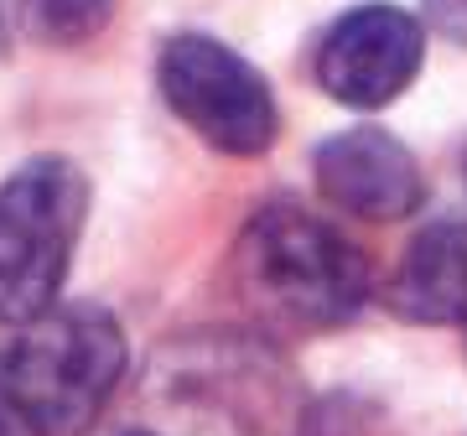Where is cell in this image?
<instances>
[{
	"label": "cell",
	"mask_w": 467,
	"mask_h": 436,
	"mask_svg": "<svg viewBox=\"0 0 467 436\" xmlns=\"http://www.w3.org/2000/svg\"><path fill=\"white\" fill-rule=\"evenodd\" d=\"M0 327H5V317H0ZM5 358H11V343H0V374H5Z\"/></svg>",
	"instance_id": "obj_10"
},
{
	"label": "cell",
	"mask_w": 467,
	"mask_h": 436,
	"mask_svg": "<svg viewBox=\"0 0 467 436\" xmlns=\"http://www.w3.org/2000/svg\"><path fill=\"white\" fill-rule=\"evenodd\" d=\"M239 281L285 327H343L368 302V260L306 208H265L239 239Z\"/></svg>",
	"instance_id": "obj_1"
},
{
	"label": "cell",
	"mask_w": 467,
	"mask_h": 436,
	"mask_svg": "<svg viewBox=\"0 0 467 436\" xmlns=\"http://www.w3.org/2000/svg\"><path fill=\"white\" fill-rule=\"evenodd\" d=\"M0 436H42L32 420H26V410L11 400V389L5 385H0Z\"/></svg>",
	"instance_id": "obj_9"
},
{
	"label": "cell",
	"mask_w": 467,
	"mask_h": 436,
	"mask_svg": "<svg viewBox=\"0 0 467 436\" xmlns=\"http://www.w3.org/2000/svg\"><path fill=\"white\" fill-rule=\"evenodd\" d=\"M125 374V333L104 306L57 302L21 322L0 385L42 436L88 431Z\"/></svg>",
	"instance_id": "obj_2"
},
{
	"label": "cell",
	"mask_w": 467,
	"mask_h": 436,
	"mask_svg": "<svg viewBox=\"0 0 467 436\" xmlns=\"http://www.w3.org/2000/svg\"><path fill=\"white\" fill-rule=\"evenodd\" d=\"M426 26L400 5H358L327 26L317 47V84L348 109H384L416 84Z\"/></svg>",
	"instance_id": "obj_5"
},
{
	"label": "cell",
	"mask_w": 467,
	"mask_h": 436,
	"mask_svg": "<svg viewBox=\"0 0 467 436\" xmlns=\"http://www.w3.org/2000/svg\"><path fill=\"white\" fill-rule=\"evenodd\" d=\"M462 333H467V317H462Z\"/></svg>",
	"instance_id": "obj_12"
},
{
	"label": "cell",
	"mask_w": 467,
	"mask_h": 436,
	"mask_svg": "<svg viewBox=\"0 0 467 436\" xmlns=\"http://www.w3.org/2000/svg\"><path fill=\"white\" fill-rule=\"evenodd\" d=\"M115 5L119 0H21V16L32 26V36H42L52 47H78L109 26Z\"/></svg>",
	"instance_id": "obj_8"
},
{
	"label": "cell",
	"mask_w": 467,
	"mask_h": 436,
	"mask_svg": "<svg viewBox=\"0 0 467 436\" xmlns=\"http://www.w3.org/2000/svg\"><path fill=\"white\" fill-rule=\"evenodd\" d=\"M156 88L187 130L223 156H260L275 146L281 115L275 94L234 47L218 36L182 32L156 52Z\"/></svg>",
	"instance_id": "obj_4"
},
{
	"label": "cell",
	"mask_w": 467,
	"mask_h": 436,
	"mask_svg": "<svg viewBox=\"0 0 467 436\" xmlns=\"http://www.w3.org/2000/svg\"><path fill=\"white\" fill-rule=\"evenodd\" d=\"M317 192L337 213L364 218V223H395L416 213L420 202V167L400 140L379 125H353L317 146Z\"/></svg>",
	"instance_id": "obj_6"
},
{
	"label": "cell",
	"mask_w": 467,
	"mask_h": 436,
	"mask_svg": "<svg viewBox=\"0 0 467 436\" xmlns=\"http://www.w3.org/2000/svg\"><path fill=\"white\" fill-rule=\"evenodd\" d=\"M462 171H467V161H462Z\"/></svg>",
	"instance_id": "obj_13"
},
{
	"label": "cell",
	"mask_w": 467,
	"mask_h": 436,
	"mask_svg": "<svg viewBox=\"0 0 467 436\" xmlns=\"http://www.w3.org/2000/svg\"><path fill=\"white\" fill-rule=\"evenodd\" d=\"M88 218V177L63 156H36L0 182V317L32 322L57 306Z\"/></svg>",
	"instance_id": "obj_3"
},
{
	"label": "cell",
	"mask_w": 467,
	"mask_h": 436,
	"mask_svg": "<svg viewBox=\"0 0 467 436\" xmlns=\"http://www.w3.org/2000/svg\"><path fill=\"white\" fill-rule=\"evenodd\" d=\"M384 306L416 327H447L467 317V223L436 218L405 244L384 285Z\"/></svg>",
	"instance_id": "obj_7"
},
{
	"label": "cell",
	"mask_w": 467,
	"mask_h": 436,
	"mask_svg": "<svg viewBox=\"0 0 467 436\" xmlns=\"http://www.w3.org/2000/svg\"><path fill=\"white\" fill-rule=\"evenodd\" d=\"M125 436H150V431H125Z\"/></svg>",
	"instance_id": "obj_11"
}]
</instances>
